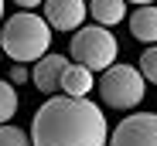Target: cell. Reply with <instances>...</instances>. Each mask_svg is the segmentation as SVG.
Here are the masks:
<instances>
[{"instance_id":"cell-14","label":"cell","mask_w":157,"mask_h":146,"mask_svg":"<svg viewBox=\"0 0 157 146\" xmlns=\"http://www.w3.org/2000/svg\"><path fill=\"white\" fill-rule=\"evenodd\" d=\"M17 82H28V68H24V65H14L10 68V85H17Z\"/></svg>"},{"instance_id":"cell-9","label":"cell","mask_w":157,"mask_h":146,"mask_svg":"<svg viewBox=\"0 0 157 146\" xmlns=\"http://www.w3.org/2000/svg\"><path fill=\"white\" fill-rule=\"evenodd\" d=\"M130 34L140 44H157V4H144L130 14Z\"/></svg>"},{"instance_id":"cell-1","label":"cell","mask_w":157,"mask_h":146,"mask_svg":"<svg viewBox=\"0 0 157 146\" xmlns=\"http://www.w3.org/2000/svg\"><path fill=\"white\" fill-rule=\"evenodd\" d=\"M102 109L89 99L51 95L31 119V146H106Z\"/></svg>"},{"instance_id":"cell-5","label":"cell","mask_w":157,"mask_h":146,"mask_svg":"<svg viewBox=\"0 0 157 146\" xmlns=\"http://www.w3.org/2000/svg\"><path fill=\"white\" fill-rule=\"evenodd\" d=\"M109 146H157V112H133L120 119Z\"/></svg>"},{"instance_id":"cell-10","label":"cell","mask_w":157,"mask_h":146,"mask_svg":"<svg viewBox=\"0 0 157 146\" xmlns=\"http://www.w3.org/2000/svg\"><path fill=\"white\" fill-rule=\"evenodd\" d=\"M86 14L96 17L99 27H113V24L126 20V0H89Z\"/></svg>"},{"instance_id":"cell-12","label":"cell","mask_w":157,"mask_h":146,"mask_svg":"<svg viewBox=\"0 0 157 146\" xmlns=\"http://www.w3.org/2000/svg\"><path fill=\"white\" fill-rule=\"evenodd\" d=\"M140 78L144 82H150V85H157V44H147V51L140 55Z\"/></svg>"},{"instance_id":"cell-4","label":"cell","mask_w":157,"mask_h":146,"mask_svg":"<svg viewBox=\"0 0 157 146\" xmlns=\"http://www.w3.org/2000/svg\"><path fill=\"white\" fill-rule=\"evenodd\" d=\"M99 95L109 109H137L147 95V82L133 65H109L99 75Z\"/></svg>"},{"instance_id":"cell-13","label":"cell","mask_w":157,"mask_h":146,"mask_svg":"<svg viewBox=\"0 0 157 146\" xmlns=\"http://www.w3.org/2000/svg\"><path fill=\"white\" fill-rule=\"evenodd\" d=\"M0 146H31V139H28V133H24V129L4 123V126H0Z\"/></svg>"},{"instance_id":"cell-11","label":"cell","mask_w":157,"mask_h":146,"mask_svg":"<svg viewBox=\"0 0 157 146\" xmlns=\"http://www.w3.org/2000/svg\"><path fill=\"white\" fill-rule=\"evenodd\" d=\"M14 112H17V92H14V85H10V82L0 78V126L10 123Z\"/></svg>"},{"instance_id":"cell-7","label":"cell","mask_w":157,"mask_h":146,"mask_svg":"<svg viewBox=\"0 0 157 146\" xmlns=\"http://www.w3.org/2000/svg\"><path fill=\"white\" fill-rule=\"evenodd\" d=\"M65 65H68V58L65 55H41L38 58V65H34V71H31V82L41 88V92H48V95H55L58 92V82H62V71H65Z\"/></svg>"},{"instance_id":"cell-16","label":"cell","mask_w":157,"mask_h":146,"mask_svg":"<svg viewBox=\"0 0 157 146\" xmlns=\"http://www.w3.org/2000/svg\"><path fill=\"white\" fill-rule=\"evenodd\" d=\"M130 4H140L144 7V4H157V0H130Z\"/></svg>"},{"instance_id":"cell-8","label":"cell","mask_w":157,"mask_h":146,"mask_svg":"<svg viewBox=\"0 0 157 146\" xmlns=\"http://www.w3.org/2000/svg\"><path fill=\"white\" fill-rule=\"evenodd\" d=\"M96 78H92V71H86L82 65H75L68 61L65 71H62V82H58V92L62 95H72V99H86V95L92 92Z\"/></svg>"},{"instance_id":"cell-15","label":"cell","mask_w":157,"mask_h":146,"mask_svg":"<svg viewBox=\"0 0 157 146\" xmlns=\"http://www.w3.org/2000/svg\"><path fill=\"white\" fill-rule=\"evenodd\" d=\"M14 4H17L21 10H34V7H41V0H14Z\"/></svg>"},{"instance_id":"cell-17","label":"cell","mask_w":157,"mask_h":146,"mask_svg":"<svg viewBox=\"0 0 157 146\" xmlns=\"http://www.w3.org/2000/svg\"><path fill=\"white\" fill-rule=\"evenodd\" d=\"M0 17H4V0H0Z\"/></svg>"},{"instance_id":"cell-3","label":"cell","mask_w":157,"mask_h":146,"mask_svg":"<svg viewBox=\"0 0 157 146\" xmlns=\"http://www.w3.org/2000/svg\"><path fill=\"white\" fill-rule=\"evenodd\" d=\"M68 51H72V61L82 65L86 71H106L120 55V41L113 37L109 27H99V24L96 27H75Z\"/></svg>"},{"instance_id":"cell-6","label":"cell","mask_w":157,"mask_h":146,"mask_svg":"<svg viewBox=\"0 0 157 146\" xmlns=\"http://www.w3.org/2000/svg\"><path fill=\"white\" fill-rule=\"evenodd\" d=\"M44 24L51 31H75L86 20V0H41Z\"/></svg>"},{"instance_id":"cell-2","label":"cell","mask_w":157,"mask_h":146,"mask_svg":"<svg viewBox=\"0 0 157 146\" xmlns=\"http://www.w3.org/2000/svg\"><path fill=\"white\" fill-rule=\"evenodd\" d=\"M51 48V27L31 10H17L4 20L0 31V51L7 58H14L17 65L38 61L41 55H48Z\"/></svg>"}]
</instances>
